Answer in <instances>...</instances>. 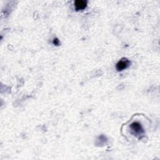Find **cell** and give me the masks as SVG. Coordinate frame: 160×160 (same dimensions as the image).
<instances>
[{"instance_id": "cell-1", "label": "cell", "mask_w": 160, "mask_h": 160, "mask_svg": "<svg viewBox=\"0 0 160 160\" xmlns=\"http://www.w3.org/2000/svg\"><path fill=\"white\" fill-rule=\"evenodd\" d=\"M130 128L135 134L136 135H141L143 133V127L138 122H134L132 123L130 126Z\"/></svg>"}, {"instance_id": "cell-2", "label": "cell", "mask_w": 160, "mask_h": 160, "mask_svg": "<svg viewBox=\"0 0 160 160\" xmlns=\"http://www.w3.org/2000/svg\"><path fill=\"white\" fill-rule=\"evenodd\" d=\"M130 66V62L127 59L121 60L117 64V70L119 71L126 69Z\"/></svg>"}, {"instance_id": "cell-3", "label": "cell", "mask_w": 160, "mask_h": 160, "mask_svg": "<svg viewBox=\"0 0 160 160\" xmlns=\"http://www.w3.org/2000/svg\"><path fill=\"white\" fill-rule=\"evenodd\" d=\"M87 2L83 0H78L75 2V7L76 10H82L86 7Z\"/></svg>"}, {"instance_id": "cell-4", "label": "cell", "mask_w": 160, "mask_h": 160, "mask_svg": "<svg viewBox=\"0 0 160 160\" xmlns=\"http://www.w3.org/2000/svg\"><path fill=\"white\" fill-rule=\"evenodd\" d=\"M53 43L54 45H56V46H58L59 45V41L58 39H57V38H54V39L53 40Z\"/></svg>"}]
</instances>
